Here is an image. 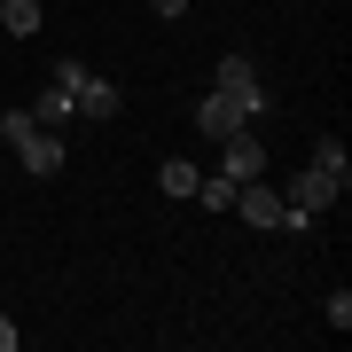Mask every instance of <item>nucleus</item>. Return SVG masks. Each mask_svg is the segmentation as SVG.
<instances>
[{
	"label": "nucleus",
	"instance_id": "6e6552de",
	"mask_svg": "<svg viewBox=\"0 0 352 352\" xmlns=\"http://www.w3.org/2000/svg\"><path fill=\"white\" fill-rule=\"evenodd\" d=\"M212 87H219V94H243V102H251V118L266 110V87H258V71H251V55H219V71H212Z\"/></svg>",
	"mask_w": 352,
	"mask_h": 352
},
{
	"label": "nucleus",
	"instance_id": "1a4fd4ad",
	"mask_svg": "<svg viewBox=\"0 0 352 352\" xmlns=\"http://www.w3.org/2000/svg\"><path fill=\"white\" fill-rule=\"evenodd\" d=\"M39 24H47V8H39V0H0V32H16V39H32Z\"/></svg>",
	"mask_w": 352,
	"mask_h": 352
},
{
	"label": "nucleus",
	"instance_id": "f8f14e48",
	"mask_svg": "<svg viewBox=\"0 0 352 352\" xmlns=\"http://www.w3.org/2000/svg\"><path fill=\"white\" fill-rule=\"evenodd\" d=\"M314 164H321V173H337V180H352V157H344V141H337V133H321V141H314Z\"/></svg>",
	"mask_w": 352,
	"mask_h": 352
},
{
	"label": "nucleus",
	"instance_id": "4468645a",
	"mask_svg": "<svg viewBox=\"0 0 352 352\" xmlns=\"http://www.w3.org/2000/svg\"><path fill=\"white\" fill-rule=\"evenodd\" d=\"M16 337H24V329H16L8 314H0V352H16Z\"/></svg>",
	"mask_w": 352,
	"mask_h": 352
},
{
	"label": "nucleus",
	"instance_id": "ddd939ff",
	"mask_svg": "<svg viewBox=\"0 0 352 352\" xmlns=\"http://www.w3.org/2000/svg\"><path fill=\"white\" fill-rule=\"evenodd\" d=\"M149 16H164V24H173V16H188V0H149Z\"/></svg>",
	"mask_w": 352,
	"mask_h": 352
},
{
	"label": "nucleus",
	"instance_id": "9b49d317",
	"mask_svg": "<svg viewBox=\"0 0 352 352\" xmlns=\"http://www.w3.org/2000/svg\"><path fill=\"white\" fill-rule=\"evenodd\" d=\"M157 188H164V196H196V164H188V157H164Z\"/></svg>",
	"mask_w": 352,
	"mask_h": 352
},
{
	"label": "nucleus",
	"instance_id": "f257e3e1",
	"mask_svg": "<svg viewBox=\"0 0 352 352\" xmlns=\"http://www.w3.org/2000/svg\"><path fill=\"white\" fill-rule=\"evenodd\" d=\"M0 141H16L24 173H39V180H55V173H63V141H55L47 126H39L32 110H0Z\"/></svg>",
	"mask_w": 352,
	"mask_h": 352
},
{
	"label": "nucleus",
	"instance_id": "7ed1b4c3",
	"mask_svg": "<svg viewBox=\"0 0 352 352\" xmlns=\"http://www.w3.org/2000/svg\"><path fill=\"white\" fill-rule=\"evenodd\" d=\"M243 126H251V102H243V94H219L212 87V94L196 102V133L204 141H227V133H243Z\"/></svg>",
	"mask_w": 352,
	"mask_h": 352
},
{
	"label": "nucleus",
	"instance_id": "0eeeda50",
	"mask_svg": "<svg viewBox=\"0 0 352 352\" xmlns=\"http://www.w3.org/2000/svg\"><path fill=\"white\" fill-rule=\"evenodd\" d=\"M71 78H78V63H55V71H47V87H39V102H32L39 126H63V118H78V110H71Z\"/></svg>",
	"mask_w": 352,
	"mask_h": 352
},
{
	"label": "nucleus",
	"instance_id": "39448f33",
	"mask_svg": "<svg viewBox=\"0 0 352 352\" xmlns=\"http://www.w3.org/2000/svg\"><path fill=\"white\" fill-rule=\"evenodd\" d=\"M282 196H289V212H305V219H314V212H329V204L344 196V180H337V173H321V164H305V173L289 180Z\"/></svg>",
	"mask_w": 352,
	"mask_h": 352
},
{
	"label": "nucleus",
	"instance_id": "9d476101",
	"mask_svg": "<svg viewBox=\"0 0 352 352\" xmlns=\"http://www.w3.org/2000/svg\"><path fill=\"white\" fill-rule=\"evenodd\" d=\"M235 188H243V180H227L219 164H212V173H196V204H212V212H235Z\"/></svg>",
	"mask_w": 352,
	"mask_h": 352
},
{
	"label": "nucleus",
	"instance_id": "423d86ee",
	"mask_svg": "<svg viewBox=\"0 0 352 352\" xmlns=\"http://www.w3.org/2000/svg\"><path fill=\"white\" fill-rule=\"evenodd\" d=\"M219 173H227V180H258V173H266V141H258L251 126L227 133V141H219Z\"/></svg>",
	"mask_w": 352,
	"mask_h": 352
},
{
	"label": "nucleus",
	"instance_id": "f03ea898",
	"mask_svg": "<svg viewBox=\"0 0 352 352\" xmlns=\"http://www.w3.org/2000/svg\"><path fill=\"white\" fill-rule=\"evenodd\" d=\"M235 212L243 219H251L258 227V235H298V227H314V219H305V212H289V196H274V180H243V188H235Z\"/></svg>",
	"mask_w": 352,
	"mask_h": 352
},
{
	"label": "nucleus",
	"instance_id": "20e7f679",
	"mask_svg": "<svg viewBox=\"0 0 352 352\" xmlns=\"http://www.w3.org/2000/svg\"><path fill=\"white\" fill-rule=\"evenodd\" d=\"M71 110H78V118H118V110H126V87H118V78H94L87 63H78V78H71Z\"/></svg>",
	"mask_w": 352,
	"mask_h": 352
}]
</instances>
